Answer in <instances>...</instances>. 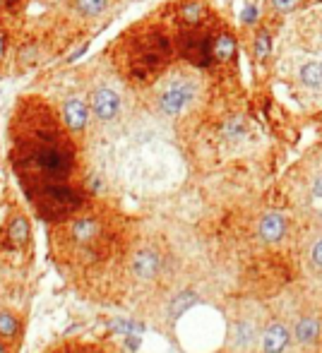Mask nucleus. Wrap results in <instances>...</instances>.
Instances as JSON below:
<instances>
[{
  "label": "nucleus",
  "mask_w": 322,
  "mask_h": 353,
  "mask_svg": "<svg viewBox=\"0 0 322 353\" xmlns=\"http://www.w3.org/2000/svg\"><path fill=\"white\" fill-rule=\"evenodd\" d=\"M58 248V265H63L68 272H73L75 279L84 281L89 276L97 279V274H103L111 262L125 267L127 252L118 250V241L108 231V224L103 216L89 214V211L77 209L68 216L60 226V235L55 238Z\"/></svg>",
  "instance_id": "f257e3e1"
},
{
  "label": "nucleus",
  "mask_w": 322,
  "mask_h": 353,
  "mask_svg": "<svg viewBox=\"0 0 322 353\" xmlns=\"http://www.w3.org/2000/svg\"><path fill=\"white\" fill-rule=\"evenodd\" d=\"M264 317L258 308H238L226 322V339L221 353H253Z\"/></svg>",
  "instance_id": "f03ea898"
},
{
  "label": "nucleus",
  "mask_w": 322,
  "mask_h": 353,
  "mask_svg": "<svg viewBox=\"0 0 322 353\" xmlns=\"http://www.w3.org/2000/svg\"><path fill=\"white\" fill-rule=\"evenodd\" d=\"M29 164L34 166L36 173L44 176V183H63L73 173L75 159L68 147L58 144L55 140H44V142L32 149Z\"/></svg>",
  "instance_id": "7ed1b4c3"
},
{
  "label": "nucleus",
  "mask_w": 322,
  "mask_h": 353,
  "mask_svg": "<svg viewBox=\"0 0 322 353\" xmlns=\"http://www.w3.org/2000/svg\"><path fill=\"white\" fill-rule=\"evenodd\" d=\"M164 267H166V257L154 246H135L127 252L125 270L135 284H154V281H159L161 274H164Z\"/></svg>",
  "instance_id": "20e7f679"
},
{
  "label": "nucleus",
  "mask_w": 322,
  "mask_h": 353,
  "mask_svg": "<svg viewBox=\"0 0 322 353\" xmlns=\"http://www.w3.org/2000/svg\"><path fill=\"white\" fill-rule=\"evenodd\" d=\"M296 341H293L291 327L279 317H264V324L260 329L258 343L253 353H296Z\"/></svg>",
  "instance_id": "39448f33"
},
{
  "label": "nucleus",
  "mask_w": 322,
  "mask_h": 353,
  "mask_svg": "<svg viewBox=\"0 0 322 353\" xmlns=\"http://www.w3.org/2000/svg\"><path fill=\"white\" fill-rule=\"evenodd\" d=\"M197 96V84L193 77H176L159 94V108L166 116H181Z\"/></svg>",
  "instance_id": "423d86ee"
},
{
  "label": "nucleus",
  "mask_w": 322,
  "mask_h": 353,
  "mask_svg": "<svg viewBox=\"0 0 322 353\" xmlns=\"http://www.w3.org/2000/svg\"><path fill=\"white\" fill-rule=\"evenodd\" d=\"M293 341L301 353H320L322 348V315L303 313L291 327Z\"/></svg>",
  "instance_id": "0eeeda50"
},
{
  "label": "nucleus",
  "mask_w": 322,
  "mask_h": 353,
  "mask_svg": "<svg viewBox=\"0 0 322 353\" xmlns=\"http://www.w3.org/2000/svg\"><path fill=\"white\" fill-rule=\"evenodd\" d=\"M181 55L197 68H207L212 63V36L193 27V31L181 39Z\"/></svg>",
  "instance_id": "6e6552de"
},
{
  "label": "nucleus",
  "mask_w": 322,
  "mask_h": 353,
  "mask_svg": "<svg viewBox=\"0 0 322 353\" xmlns=\"http://www.w3.org/2000/svg\"><path fill=\"white\" fill-rule=\"evenodd\" d=\"M89 111L101 120V123H111L113 118L121 113V96H118L113 89L101 87L92 94V103H89Z\"/></svg>",
  "instance_id": "1a4fd4ad"
},
{
  "label": "nucleus",
  "mask_w": 322,
  "mask_h": 353,
  "mask_svg": "<svg viewBox=\"0 0 322 353\" xmlns=\"http://www.w3.org/2000/svg\"><path fill=\"white\" fill-rule=\"evenodd\" d=\"M288 224L279 211H267V214L260 216L258 221V235L260 241L267 243V246H277L286 238Z\"/></svg>",
  "instance_id": "9d476101"
},
{
  "label": "nucleus",
  "mask_w": 322,
  "mask_h": 353,
  "mask_svg": "<svg viewBox=\"0 0 322 353\" xmlns=\"http://www.w3.org/2000/svg\"><path fill=\"white\" fill-rule=\"evenodd\" d=\"M63 123L68 125V130L73 133H82L89 123V106L82 99H68L63 103Z\"/></svg>",
  "instance_id": "9b49d317"
},
{
  "label": "nucleus",
  "mask_w": 322,
  "mask_h": 353,
  "mask_svg": "<svg viewBox=\"0 0 322 353\" xmlns=\"http://www.w3.org/2000/svg\"><path fill=\"white\" fill-rule=\"evenodd\" d=\"M5 238L12 248H22L29 243L32 238V228H29V219L25 214H15L10 221H8L5 228Z\"/></svg>",
  "instance_id": "f8f14e48"
},
{
  "label": "nucleus",
  "mask_w": 322,
  "mask_h": 353,
  "mask_svg": "<svg viewBox=\"0 0 322 353\" xmlns=\"http://www.w3.org/2000/svg\"><path fill=\"white\" fill-rule=\"evenodd\" d=\"M236 55V39L231 34H219L212 39V60L216 63H229Z\"/></svg>",
  "instance_id": "ddd939ff"
},
{
  "label": "nucleus",
  "mask_w": 322,
  "mask_h": 353,
  "mask_svg": "<svg viewBox=\"0 0 322 353\" xmlns=\"http://www.w3.org/2000/svg\"><path fill=\"white\" fill-rule=\"evenodd\" d=\"M298 77L308 89H322V63H317V60L306 63L298 73Z\"/></svg>",
  "instance_id": "4468645a"
},
{
  "label": "nucleus",
  "mask_w": 322,
  "mask_h": 353,
  "mask_svg": "<svg viewBox=\"0 0 322 353\" xmlns=\"http://www.w3.org/2000/svg\"><path fill=\"white\" fill-rule=\"evenodd\" d=\"M20 317L10 310H0V339H17L20 337Z\"/></svg>",
  "instance_id": "2eb2a0df"
},
{
  "label": "nucleus",
  "mask_w": 322,
  "mask_h": 353,
  "mask_svg": "<svg viewBox=\"0 0 322 353\" xmlns=\"http://www.w3.org/2000/svg\"><path fill=\"white\" fill-rule=\"evenodd\" d=\"M178 15H181V22L186 27H197L202 20V5L200 3H195V0H188V3H183L181 10H178Z\"/></svg>",
  "instance_id": "dca6fc26"
},
{
  "label": "nucleus",
  "mask_w": 322,
  "mask_h": 353,
  "mask_svg": "<svg viewBox=\"0 0 322 353\" xmlns=\"http://www.w3.org/2000/svg\"><path fill=\"white\" fill-rule=\"evenodd\" d=\"M73 8L82 17H99L108 8V0H73Z\"/></svg>",
  "instance_id": "f3484780"
},
{
  "label": "nucleus",
  "mask_w": 322,
  "mask_h": 353,
  "mask_svg": "<svg viewBox=\"0 0 322 353\" xmlns=\"http://www.w3.org/2000/svg\"><path fill=\"white\" fill-rule=\"evenodd\" d=\"M193 303H195V293H193V291H181V293L171 300V305H169V315H171V319L181 317Z\"/></svg>",
  "instance_id": "a211bd4d"
},
{
  "label": "nucleus",
  "mask_w": 322,
  "mask_h": 353,
  "mask_svg": "<svg viewBox=\"0 0 322 353\" xmlns=\"http://www.w3.org/2000/svg\"><path fill=\"white\" fill-rule=\"evenodd\" d=\"M255 53L260 55V58H267L269 53H272V36H269V31L260 29L258 36H255Z\"/></svg>",
  "instance_id": "6ab92c4d"
},
{
  "label": "nucleus",
  "mask_w": 322,
  "mask_h": 353,
  "mask_svg": "<svg viewBox=\"0 0 322 353\" xmlns=\"http://www.w3.org/2000/svg\"><path fill=\"white\" fill-rule=\"evenodd\" d=\"M245 135V123H243V118H231L229 123H226L224 128V138L229 140H238Z\"/></svg>",
  "instance_id": "aec40b11"
},
{
  "label": "nucleus",
  "mask_w": 322,
  "mask_h": 353,
  "mask_svg": "<svg viewBox=\"0 0 322 353\" xmlns=\"http://www.w3.org/2000/svg\"><path fill=\"white\" fill-rule=\"evenodd\" d=\"M308 260H310V267H312V270H315V272H322V235L317 238L315 243H312Z\"/></svg>",
  "instance_id": "412c9836"
},
{
  "label": "nucleus",
  "mask_w": 322,
  "mask_h": 353,
  "mask_svg": "<svg viewBox=\"0 0 322 353\" xmlns=\"http://www.w3.org/2000/svg\"><path fill=\"white\" fill-rule=\"evenodd\" d=\"M310 200H312V207H317V209H322V171L315 176V181H312V187H310Z\"/></svg>",
  "instance_id": "4be33fe9"
},
{
  "label": "nucleus",
  "mask_w": 322,
  "mask_h": 353,
  "mask_svg": "<svg viewBox=\"0 0 322 353\" xmlns=\"http://www.w3.org/2000/svg\"><path fill=\"white\" fill-rule=\"evenodd\" d=\"M298 3H301V0H272V8L277 12H291L298 8Z\"/></svg>",
  "instance_id": "5701e85b"
},
{
  "label": "nucleus",
  "mask_w": 322,
  "mask_h": 353,
  "mask_svg": "<svg viewBox=\"0 0 322 353\" xmlns=\"http://www.w3.org/2000/svg\"><path fill=\"white\" fill-rule=\"evenodd\" d=\"M240 20L245 22V25H253L255 20H258V8L255 5H245L243 15H240Z\"/></svg>",
  "instance_id": "b1692460"
},
{
  "label": "nucleus",
  "mask_w": 322,
  "mask_h": 353,
  "mask_svg": "<svg viewBox=\"0 0 322 353\" xmlns=\"http://www.w3.org/2000/svg\"><path fill=\"white\" fill-rule=\"evenodd\" d=\"M73 353H103L99 346H89V343H82V346H77Z\"/></svg>",
  "instance_id": "393cba45"
},
{
  "label": "nucleus",
  "mask_w": 322,
  "mask_h": 353,
  "mask_svg": "<svg viewBox=\"0 0 322 353\" xmlns=\"http://www.w3.org/2000/svg\"><path fill=\"white\" fill-rule=\"evenodd\" d=\"M3 53H5V36L0 34V58H3Z\"/></svg>",
  "instance_id": "a878e982"
},
{
  "label": "nucleus",
  "mask_w": 322,
  "mask_h": 353,
  "mask_svg": "<svg viewBox=\"0 0 322 353\" xmlns=\"http://www.w3.org/2000/svg\"><path fill=\"white\" fill-rule=\"evenodd\" d=\"M0 353H8V346H5V339L0 341Z\"/></svg>",
  "instance_id": "bb28decb"
},
{
  "label": "nucleus",
  "mask_w": 322,
  "mask_h": 353,
  "mask_svg": "<svg viewBox=\"0 0 322 353\" xmlns=\"http://www.w3.org/2000/svg\"><path fill=\"white\" fill-rule=\"evenodd\" d=\"M320 351H322V348H320Z\"/></svg>",
  "instance_id": "cd10ccee"
},
{
  "label": "nucleus",
  "mask_w": 322,
  "mask_h": 353,
  "mask_svg": "<svg viewBox=\"0 0 322 353\" xmlns=\"http://www.w3.org/2000/svg\"><path fill=\"white\" fill-rule=\"evenodd\" d=\"M320 353H322V351H320Z\"/></svg>",
  "instance_id": "c85d7f7f"
}]
</instances>
